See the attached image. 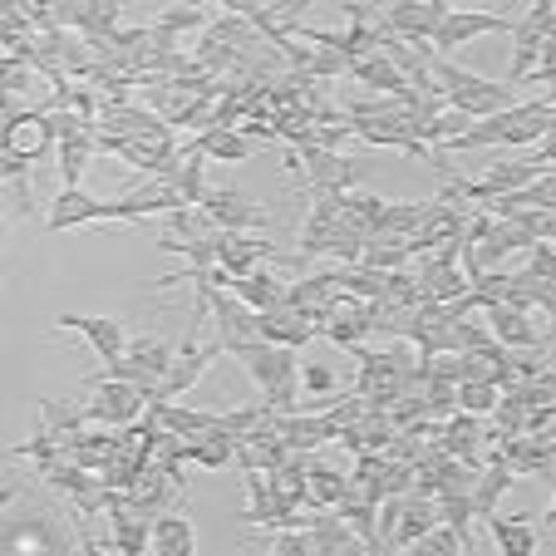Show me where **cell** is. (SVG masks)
<instances>
[{"label":"cell","instance_id":"6da1fadb","mask_svg":"<svg viewBox=\"0 0 556 556\" xmlns=\"http://www.w3.org/2000/svg\"><path fill=\"white\" fill-rule=\"evenodd\" d=\"M237 359L247 365V375H252V384L262 389V404H271L276 414L295 409V400H301V375H295V350L286 345H271V340H252V345L237 350Z\"/></svg>","mask_w":556,"mask_h":556},{"label":"cell","instance_id":"7a4b0ae2","mask_svg":"<svg viewBox=\"0 0 556 556\" xmlns=\"http://www.w3.org/2000/svg\"><path fill=\"white\" fill-rule=\"evenodd\" d=\"M85 389L94 394V400L85 404V419H99V424H109V429H128L148 404V394L138 384H128V379L85 375Z\"/></svg>","mask_w":556,"mask_h":556},{"label":"cell","instance_id":"3957f363","mask_svg":"<svg viewBox=\"0 0 556 556\" xmlns=\"http://www.w3.org/2000/svg\"><path fill=\"white\" fill-rule=\"evenodd\" d=\"M198 286H202V295H207V320L217 326V345L227 350V355H237L242 345L262 340L256 336V311L252 305L237 301L227 286H207V281H198Z\"/></svg>","mask_w":556,"mask_h":556},{"label":"cell","instance_id":"277c9868","mask_svg":"<svg viewBox=\"0 0 556 556\" xmlns=\"http://www.w3.org/2000/svg\"><path fill=\"white\" fill-rule=\"evenodd\" d=\"M0 148H5V157L30 163V168H35V157H45L54 148L50 109H21V114H5V118H0Z\"/></svg>","mask_w":556,"mask_h":556},{"label":"cell","instance_id":"5b68a950","mask_svg":"<svg viewBox=\"0 0 556 556\" xmlns=\"http://www.w3.org/2000/svg\"><path fill=\"white\" fill-rule=\"evenodd\" d=\"M483 35H513V15L503 11H458L448 5V15L439 21V30L429 35L433 54H448V50H463V45L483 40Z\"/></svg>","mask_w":556,"mask_h":556},{"label":"cell","instance_id":"8992f818","mask_svg":"<svg viewBox=\"0 0 556 556\" xmlns=\"http://www.w3.org/2000/svg\"><path fill=\"white\" fill-rule=\"evenodd\" d=\"M295 163L311 173V188L315 192H350V188H359V163H355V157H345L340 148L301 143V148H295Z\"/></svg>","mask_w":556,"mask_h":556},{"label":"cell","instance_id":"52a82bcc","mask_svg":"<svg viewBox=\"0 0 556 556\" xmlns=\"http://www.w3.org/2000/svg\"><path fill=\"white\" fill-rule=\"evenodd\" d=\"M198 207L207 212V222L222 231H262L266 227V207L252 198H242L237 188H207Z\"/></svg>","mask_w":556,"mask_h":556},{"label":"cell","instance_id":"ba28073f","mask_svg":"<svg viewBox=\"0 0 556 556\" xmlns=\"http://www.w3.org/2000/svg\"><path fill=\"white\" fill-rule=\"evenodd\" d=\"M483 315H488V336H493L503 350H536V355L546 350V340H542V330H536L532 311H522V305L493 301V305H483Z\"/></svg>","mask_w":556,"mask_h":556},{"label":"cell","instance_id":"9c48e42d","mask_svg":"<svg viewBox=\"0 0 556 556\" xmlns=\"http://www.w3.org/2000/svg\"><path fill=\"white\" fill-rule=\"evenodd\" d=\"M443 104L458 109V114H468V118H488V114H497V109H513L517 104V89L513 85H497V79H483V74L468 70V79H463L458 89H448V94H443Z\"/></svg>","mask_w":556,"mask_h":556},{"label":"cell","instance_id":"30bf717a","mask_svg":"<svg viewBox=\"0 0 556 556\" xmlns=\"http://www.w3.org/2000/svg\"><path fill=\"white\" fill-rule=\"evenodd\" d=\"M50 326L85 336L89 345H94L99 359H118V355H124V345H128V330H124V320H118V315H74V311H64V315H54Z\"/></svg>","mask_w":556,"mask_h":556},{"label":"cell","instance_id":"8fae6325","mask_svg":"<svg viewBox=\"0 0 556 556\" xmlns=\"http://www.w3.org/2000/svg\"><path fill=\"white\" fill-rule=\"evenodd\" d=\"M379 11H384V25L400 40H429L439 30V21L448 15V0H389Z\"/></svg>","mask_w":556,"mask_h":556},{"label":"cell","instance_id":"7c38bea8","mask_svg":"<svg viewBox=\"0 0 556 556\" xmlns=\"http://www.w3.org/2000/svg\"><path fill=\"white\" fill-rule=\"evenodd\" d=\"M439 522V507H433L429 493H400V513H394V527H389V552H409L414 542H419L429 527Z\"/></svg>","mask_w":556,"mask_h":556},{"label":"cell","instance_id":"4fadbf2b","mask_svg":"<svg viewBox=\"0 0 556 556\" xmlns=\"http://www.w3.org/2000/svg\"><path fill=\"white\" fill-rule=\"evenodd\" d=\"M212 247H217V266L231 276H247V271H256L266 256H276V242L247 237V231H222V227L212 231Z\"/></svg>","mask_w":556,"mask_h":556},{"label":"cell","instance_id":"5bb4252c","mask_svg":"<svg viewBox=\"0 0 556 556\" xmlns=\"http://www.w3.org/2000/svg\"><path fill=\"white\" fill-rule=\"evenodd\" d=\"M256 336L271 340V345H286V350H305L320 330H315L311 315L291 311V305H276V311H256Z\"/></svg>","mask_w":556,"mask_h":556},{"label":"cell","instance_id":"9a60e30c","mask_svg":"<svg viewBox=\"0 0 556 556\" xmlns=\"http://www.w3.org/2000/svg\"><path fill=\"white\" fill-rule=\"evenodd\" d=\"M345 79H355V85L369 89V94H419V89H409V79L394 70V60H389V54H379V50L350 60Z\"/></svg>","mask_w":556,"mask_h":556},{"label":"cell","instance_id":"2e32d148","mask_svg":"<svg viewBox=\"0 0 556 556\" xmlns=\"http://www.w3.org/2000/svg\"><path fill=\"white\" fill-rule=\"evenodd\" d=\"M99 134H118V138H157L168 134V118L153 114V109H134V104H104L99 109Z\"/></svg>","mask_w":556,"mask_h":556},{"label":"cell","instance_id":"e0dca14e","mask_svg":"<svg viewBox=\"0 0 556 556\" xmlns=\"http://www.w3.org/2000/svg\"><path fill=\"white\" fill-rule=\"evenodd\" d=\"M336 222H340V192H315V207H311V217H305V227H301L295 256H301V262L326 256V242H330V231H336Z\"/></svg>","mask_w":556,"mask_h":556},{"label":"cell","instance_id":"ac0fdd59","mask_svg":"<svg viewBox=\"0 0 556 556\" xmlns=\"http://www.w3.org/2000/svg\"><path fill=\"white\" fill-rule=\"evenodd\" d=\"M276 433H281V443L291 453H311V448H320V443H336V429L326 424V414L286 409V414H276Z\"/></svg>","mask_w":556,"mask_h":556},{"label":"cell","instance_id":"d6986e66","mask_svg":"<svg viewBox=\"0 0 556 556\" xmlns=\"http://www.w3.org/2000/svg\"><path fill=\"white\" fill-rule=\"evenodd\" d=\"M517 483V472L513 468H507V458H503V453H488V463H483V468H478V483H472V517H488V513H497V503H503V493H507V488H513Z\"/></svg>","mask_w":556,"mask_h":556},{"label":"cell","instance_id":"ffe728a7","mask_svg":"<svg viewBox=\"0 0 556 556\" xmlns=\"http://www.w3.org/2000/svg\"><path fill=\"white\" fill-rule=\"evenodd\" d=\"M89 222H104V202L89 198L85 188H60V198L50 202V231H70V227H89Z\"/></svg>","mask_w":556,"mask_h":556},{"label":"cell","instance_id":"44dd1931","mask_svg":"<svg viewBox=\"0 0 556 556\" xmlns=\"http://www.w3.org/2000/svg\"><path fill=\"white\" fill-rule=\"evenodd\" d=\"M178 153H202V157H212V163H247V157H252V138H247L242 128L212 124V128H202V138H192Z\"/></svg>","mask_w":556,"mask_h":556},{"label":"cell","instance_id":"7402d4cb","mask_svg":"<svg viewBox=\"0 0 556 556\" xmlns=\"http://www.w3.org/2000/svg\"><path fill=\"white\" fill-rule=\"evenodd\" d=\"M483 443H488L483 424H478V414H468V409H453L448 419L439 424V448L453 453V458H478Z\"/></svg>","mask_w":556,"mask_h":556},{"label":"cell","instance_id":"603a6c76","mask_svg":"<svg viewBox=\"0 0 556 556\" xmlns=\"http://www.w3.org/2000/svg\"><path fill=\"white\" fill-rule=\"evenodd\" d=\"M178 493V483H173L168 472L157 468V463H148L143 472H138L134 483L124 488V503L128 507H138V513H148V517H157L163 513V507H168V497Z\"/></svg>","mask_w":556,"mask_h":556},{"label":"cell","instance_id":"cb8c5ba5","mask_svg":"<svg viewBox=\"0 0 556 556\" xmlns=\"http://www.w3.org/2000/svg\"><path fill=\"white\" fill-rule=\"evenodd\" d=\"M5 552H70V536L50 517H25L5 532Z\"/></svg>","mask_w":556,"mask_h":556},{"label":"cell","instance_id":"d4e9b609","mask_svg":"<svg viewBox=\"0 0 556 556\" xmlns=\"http://www.w3.org/2000/svg\"><path fill=\"white\" fill-rule=\"evenodd\" d=\"M148 546H153L157 556H192V552H198V532H192L188 517L157 513L153 527H148Z\"/></svg>","mask_w":556,"mask_h":556},{"label":"cell","instance_id":"484cf974","mask_svg":"<svg viewBox=\"0 0 556 556\" xmlns=\"http://www.w3.org/2000/svg\"><path fill=\"white\" fill-rule=\"evenodd\" d=\"M305 532H311L315 552L330 556V552H359L355 532L345 527V517L336 513V507H320V517H305Z\"/></svg>","mask_w":556,"mask_h":556},{"label":"cell","instance_id":"4316f807","mask_svg":"<svg viewBox=\"0 0 556 556\" xmlns=\"http://www.w3.org/2000/svg\"><path fill=\"white\" fill-rule=\"evenodd\" d=\"M231 295L237 301H247L252 311H276V305H286V286H281V276H271V271H247V276H237V286H231Z\"/></svg>","mask_w":556,"mask_h":556},{"label":"cell","instance_id":"83f0119b","mask_svg":"<svg viewBox=\"0 0 556 556\" xmlns=\"http://www.w3.org/2000/svg\"><path fill=\"white\" fill-rule=\"evenodd\" d=\"M345 497V472L330 468V463H305V507H336Z\"/></svg>","mask_w":556,"mask_h":556},{"label":"cell","instance_id":"f1b7e54d","mask_svg":"<svg viewBox=\"0 0 556 556\" xmlns=\"http://www.w3.org/2000/svg\"><path fill=\"white\" fill-rule=\"evenodd\" d=\"M336 295V286H330L326 271H315V276H301V281L286 286V305L301 315H311V320H320V311H326V301Z\"/></svg>","mask_w":556,"mask_h":556},{"label":"cell","instance_id":"f546056e","mask_svg":"<svg viewBox=\"0 0 556 556\" xmlns=\"http://www.w3.org/2000/svg\"><path fill=\"white\" fill-rule=\"evenodd\" d=\"M124 355L134 359L143 375H153L157 384H163V375H168V359H173V345H168L163 336H128Z\"/></svg>","mask_w":556,"mask_h":556},{"label":"cell","instance_id":"4dcf8cb0","mask_svg":"<svg viewBox=\"0 0 556 556\" xmlns=\"http://www.w3.org/2000/svg\"><path fill=\"white\" fill-rule=\"evenodd\" d=\"M488 527H493L503 556H532L536 552V532H532V522H527V517H497V513H488Z\"/></svg>","mask_w":556,"mask_h":556},{"label":"cell","instance_id":"1f68e13d","mask_svg":"<svg viewBox=\"0 0 556 556\" xmlns=\"http://www.w3.org/2000/svg\"><path fill=\"white\" fill-rule=\"evenodd\" d=\"M419 212H424V202H384L369 237H400V242H409L414 227H419Z\"/></svg>","mask_w":556,"mask_h":556},{"label":"cell","instance_id":"d6a6232c","mask_svg":"<svg viewBox=\"0 0 556 556\" xmlns=\"http://www.w3.org/2000/svg\"><path fill=\"white\" fill-rule=\"evenodd\" d=\"M207 21H212L207 0H178V5H163V15L153 25H163L173 35H188V30H207Z\"/></svg>","mask_w":556,"mask_h":556},{"label":"cell","instance_id":"836d02e7","mask_svg":"<svg viewBox=\"0 0 556 556\" xmlns=\"http://www.w3.org/2000/svg\"><path fill=\"white\" fill-rule=\"evenodd\" d=\"M409 262V242L400 237H365L359 247V266H375V271H400Z\"/></svg>","mask_w":556,"mask_h":556},{"label":"cell","instance_id":"e575fe53","mask_svg":"<svg viewBox=\"0 0 556 556\" xmlns=\"http://www.w3.org/2000/svg\"><path fill=\"white\" fill-rule=\"evenodd\" d=\"M375 507L379 503H359V497H340V503H336V513L345 517V527L355 532V542L369 546V552H379V542H375Z\"/></svg>","mask_w":556,"mask_h":556},{"label":"cell","instance_id":"d590c367","mask_svg":"<svg viewBox=\"0 0 556 556\" xmlns=\"http://www.w3.org/2000/svg\"><path fill=\"white\" fill-rule=\"evenodd\" d=\"M40 424L54 433L60 443H70L74 433L85 429V409H74V404H60V400H45L40 404Z\"/></svg>","mask_w":556,"mask_h":556},{"label":"cell","instance_id":"8d00e7d4","mask_svg":"<svg viewBox=\"0 0 556 556\" xmlns=\"http://www.w3.org/2000/svg\"><path fill=\"white\" fill-rule=\"evenodd\" d=\"M433 507H439V522H443V527H453V532L463 536V546H468L472 497H468V493H443V497H433Z\"/></svg>","mask_w":556,"mask_h":556},{"label":"cell","instance_id":"74e56055","mask_svg":"<svg viewBox=\"0 0 556 556\" xmlns=\"http://www.w3.org/2000/svg\"><path fill=\"white\" fill-rule=\"evenodd\" d=\"M497 394H503V389H497L493 379H463V384H458V409H468V414H478V419H483V414H493Z\"/></svg>","mask_w":556,"mask_h":556},{"label":"cell","instance_id":"f35d334b","mask_svg":"<svg viewBox=\"0 0 556 556\" xmlns=\"http://www.w3.org/2000/svg\"><path fill=\"white\" fill-rule=\"evenodd\" d=\"M0 89H11V94L35 89V60L30 54H0Z\"/></svg>","mask_w":556,"mask_h":556},{"label":"cell","instance_id":"ab89813d","mask_svg":"<svg viewBox=\"0 0 556 556\" xmlns=\"http://www.w3.org/2000/svg\"><path fill=\"white\" fill-rule=\"evenodd\" d=\"M409 552H429V556H458V552H468V546H463V536L453 532V527H443V522H433L429 532L419 536V542L409 546Z\"/></svg>","mask_w":556,"mask_h":556},{"label":"cell","instance_id":"60d3db41","mask_svg":"<svg viewBox=\"0 0 556 556\" xmlns=\"http://www.w3.org/2000/svg\"><path fill=\"white\" fill-rule=\"evenodd\" d=\"M295 375H301V389L315 394V400H330V394H336V369L320 365V359H301Z\"/></svg>","mask_w":556,"mask_h":556},{"label":"cell","instance_id":"b9f144b4","mask_svg":"<svg viewBox=\"0 0 556 556\" xmlns=\"http://www.w3.org/2000/svg\"><path fill=\"white\" fill-rule=\"evenodd\" d=\"M271 552L281 556H315V542L305 527H271Z\"/></svg>","mask_w":556,"mask_h":556},{"label":"cell","instance_id":"7bdbcfd3","mask_svg":"<svg viewBox=\"0 0 556 556\" xmlns=\"http://www.w3.org/2000/svg\"><path fill=\"white\" fill-rule=\"evenodd\" d=\"M212 11H227V15H247V21H256V15L266 11V0H207Z\"/></svg>","mask_w":556,"mask_h":556},{"label":"cell","instance_id":"ee69618b","mask_svg":"<svg viewBox=\"0 0 556 556\" xmlns=\"http://www.w3.org/2000/svg\"><path fill=\"white\" fill-rule=\"evenodd\" d=\"M15 497H21V488H0V513H5V507H11Z\"/></svg>","mask_w":556,"mask_h":556},{"label":"cell","instance_id":"f6af8a7d","mask_svg":"<svg viewBox=\"0 0 556 556\" xmlns=\"http://www.w3.org/2000/svg\"><path fill=\"white\" fill-rule=\"evenodd\" d=\"M5 231H11V227H5V217H0V247H5Z\"/></svg>","mask_w":556,"mask_h":556},{"label":"cell","instance_id":"bcb514c9","mask_svg":"<svg viewBox=\"0 0 556 556\" xmlns=\"http://www.w3.org/2000/svg\"><path fill=\"white\" fill-rule=\"evenodd\" d=\"M527 5H552V0H527Z\"/></svg>","mask_w":556,"mask_h":556},{"label":"cell","instance_id":"7dc6e473","mask_svg":"<svg viewBox=\"0 0 556 556\" xmlns=\"http://www.w3.org/2000/svg\"><path fill=\"white\" fill-rule=\"evenodd\" d=\"M0 458H5V448H0Z\"/></svg>","mask_w":556,"mask_h":556}]
</instances>
